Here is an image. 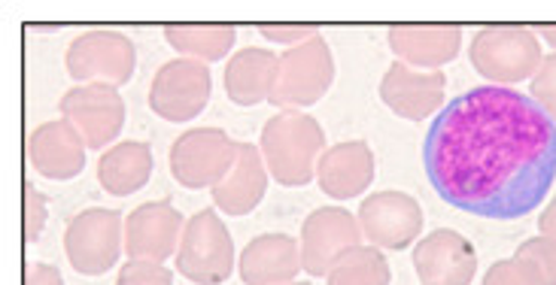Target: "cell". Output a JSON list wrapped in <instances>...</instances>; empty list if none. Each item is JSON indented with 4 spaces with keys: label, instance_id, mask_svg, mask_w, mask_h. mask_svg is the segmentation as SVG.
<instances>
[{
    "label": "cell",
    "instance_id": "18",
    "mask_svg": "<svg viewBox=\"0 0 556 285\" xmlns=\"http://www.w3.org/2000/svg\"><path fill=\"white\" fill-rule=\"evenodd\" d=\"M395 61L407 67H432L441 70L459 55L463 30L456 25H395L387 34Z\"/></svg>",
    "mask_w": 556,
    "mask_h": 285
},
{
    "label": "cell",
    "instance_id": "5",
    "mask_svg": "<svg viewBox=\"0 0 556 285\" xmlns=\"http://www.w3.org/2000/svg\"><path fill=\"white\" fill-rule=\"evenodd\" d=\"M235 241L219 212H195L182 231L177 271L195 285H223L235 271Z\"/></svg>",
    "mask_w": 556,
    "mask_h": 285
},
{
    "label": "cell",
    "instance_id": "32",
    "mask_svg": "<svg viewBox=\"0 0 556 285\" xmlns=\"http://www.w3.org/2000/svg\"><path fill=\"white\" fill-rule=\"evenodd\" d=\"M539 231H542L544 237H554L556 241V197L544 207L542 216H539Z\"/></svg>",
    "mask_w": 556,
    "mask_h": 285
},
{
    "label": "cell",
    "instance_id": "23",
    "mask_svg": "<svg viewBox=\"0 0 556 285\" xmlns=\"http://www.w3.org/2000/svg\"><path fill=\"white\" fill-rule=\"evenodd\" d=\"M167 46L180 55L192 61H223L238 43V30L231 25H167Z\"/></svg>",
    "mask_w": 556,
    "mask_h": 285
},
{
    "label": "cell",
    "instance_id": "22",
    "mask_svg": "<svg viewBox=\"0 0 556 285\" xmlns=\"http://www.w3.org/2000/svg\"><path fill=\"white\" fill-rule=\"evenodd\" d=\"M280 59L271 49H241L228 59L226 94L238 106H256L271 98Z\"/></svg>",
    "mask_w": 556,
    "mask_h": 285
},
{
    "label": "cell",
    "instance_id": "24",
    "mask_svg": "<svg viewBox=\"0 0 556 285\" xmlns=\"http://www.w3.org/2000/svg\"><path fill=\"white\" fill-rule=\"evenodd\" d=\"M392 271L377 246H356L331 264L326 285H390Z\"/></svg>",
    "mask_w": 556,
    "mask_h": 285
},
{
    "label": "cell",
    "instance_id": "17",
    "mask_svg": "<svg viewBox=\"0 0 556 285\" xmlns=\"http://www.w3.org/2000/svg\"><path fill=\"white\" fill-rule=\"evenodd\" d=\"M377 173V161L371 146L365 140H346L323 152L316 165V182L319 189L334 200L359 197L365 189H371Z\"/></svg>",
    "mask_w": 556,
    "mask_h": 285
},
{
    "label": "cell",
    "instance_id": "30",
    "mask_svg": "<svg viewBox=\"0 0 556 285\" xmlns=\"http://www.w3.org/2000/svg\"><path fill=\"white\" fill-rule=\"evenodd\" d=\"M43 225H46V197L28 182V185H25V241L28 243L40 241Z\"/></svg>",
    "mask_w": 556,
    "mask_h": 285
},
{
    "label": "cell",
    "instance_id": "1",
    "mask_svg": "<svg viewBox=\"0 0 556 285\" xmlns=\"http://www.w3.org/2000/svg\"><path fill=\"white\" fill-rule=\"evenodd\" d=\"M422 165L435 195L456 210L523 219L556 180V125L523 91L481 86L432 121Z\"/></svg>",
    "mask_w": 556,
    "mask_h": 285
},
{
    "label": "cell",
    "instance_id": "15",
    "mask_svg": "<svg viewBox=\"0 0 556 285\" xmlns=\"http://www.w3.org/2000/svg\"><path fill=\"white\" fill-rule=\"evenodd\" d=\"M444 89H447L444 70H414L395 61L380 79V101L402 119L422 121L441 109Z\"/></svg>",
    "mask_w": 556,
    "mask_h": 285
},
{
    "label": "cell",
    "instance_id": "11",
    "mask_svg": "<svg viewBox=\"0 0 556 285\" xmlns=\"http://www.w3.org/2000/svg\"><path fill=\"white\" fill-rule=\"evenodd\" d=\"M359 225L371 246L399 252L420 241L422 210L405 192H377L362 200Z\"/></svg>",
    "mask_w": 556,
    "mask_h": 285
},
{
    "label": "cell",
    "instance_id": "25",
    "mask_svg": "<svg viewBox=\"0 0 556 285\" xmlns=\"http://www.w3.org/2000/svg\"><path fill=\"white\" fill-rule=\"evenodd\" d=\"M514 258L532 264L539 276L544 280V285H556V241L554 237H532V241L520 243Z\"/></svg>",
    "mask_w": 556,
    "mask_h": 285
},
{
    "label": "cell",
    "instance_id": "14",
    "mask_svg": "<svg viewBox=\"0 0 556 285\" xmlns=\"http://www.w3.org/2000/svg\"><path fill=\"white\" fill-rule=\"evenodd\" d=\"M182 212L170 200H152L140 204L131 216H125V252L128 258H147V261H167L180 252L182 231H186Z\"/></svg>",
    "mask_w": 556,
    "mask_h": 285
},
{
    "label": "cell",
    "instance_id": "8",
    "mask_svg": "<svg viewBox=\"0 0 556 285\" xmlns=\"http://www.w3.org/2000/svg\"><path fill=\"white\" fill-rule=\"evenodd\" d=\"M238 140H231L219 128H195L174 140L170 146V177L182 189H213L235 167L238 158Z\"/></svg>",
    "mask_w": 556,
    "mask_h": 285
},
{
    "label": "cell",
    "instance_id": "21",
    "mask_svg": "<svg viewBox=\"0 0 556 285\" xmlns=\"http://www.w3.org/2000/svg\"><path fill=\"white\" fill-rule=\"evenodd\" d=\"M152 177V146L147 140H122L101 155L98 182L106 195L128 197L140 192Z\"/></svg>",
    "mask_w": 556,
    "mask_h": 285
},
{
    "label": "cell",
    "instance_id": "20",
    "mask_svg": "<svg viewBox=\"0 0 556 285\" xmlns=\"http://www.w3.org/2000/svg\"><path fill=\"white\" fill-rule=\"evenodd\" d=\"M268 167L262 158V150L253 143L238 146L235 167L228 170L219 185H213V204L228 216H247L262 204V197L268 192Z\"/></svg>",
    "mask_w": 556,
    "mask_h": 285
},
{
    "label": "cell",
    "instance_id": "9",
    "mask_svg": "<svg viewBox=\"0 0 556 285\" xmlns=\"http://www.w3.org/2000/svg\"><path fill=\"white\" fill-rule=\"evenodd\" d=\"M213 76L204 61L174 59L159 67L150 86V106L165 121H192L211 104Z\"/></svg>",
    "mask_w": 556,
    "mask_h": 285
},
{
    "label": "cell",
    "instance_id": "28",
    "mask_svg": "<svg viewBox=\"0 0 556 285\" xmlns=\"http://www.w3.org/2000/svg\"><path fill=\"white\" fill-rule=\"evenodd\" d=\"M529 91H532L529 98L542 106L544 113H547L556 125V52L544 59V64L539 67V74L532 76V86H529Z\"/></svg>",
    "mask_w": 556,
    "mask_h": 285
},
{
    "label": "cell",
    "instance_id": "6",
    "mask_svg": "<svg viewBox=\"0 0 556 285\" xmlns=\"http://www.w3.org/2000/svg\"><path fill=\"white\" fill-rule=\"evenodd\" d=\"M64 67L79 86L119 89L135 76L137 46L119 30H86L67 46Z\"/></svg>",
    "mask_w": 556,
    "mask_h": 285
},
{
    "label": "cell",
    "instance_id": "33",
    "mask_svg": "<svg viewBox=\"0 0 556 285\" xmlns=\"http://www.w3.org/2000/svg\"><path fill=\"white\" fill-rule=\"evenodd\" d=\"M535 34H542L544 43L554 46L556 49V25H539V28H535Z\"/></svg>",
    "mask_w": 556,
    "mask_h": 285
},
{
    "label": "cell",
    "instance_id": "34",
    "mask_svg": "<svg viewBox=\"0 0 556 285\" xmlns=\"http://www.w3.org/2000/svg\"><path fill=\"white\" fill-rule=\"evenodd\" d=\"M289 285H307V283H289Z\"/></svg>",
    "mask_w": 556,
    "mask_h": 285
},
{
    "label": "cell",
    "instance_id": "3",
    "mask_svg": "<svg viewBox=\"0 0 556 285\" xmlns=\"http://www.w3.org/2000/svg\"><path fill=\"white\" fill-rule=\"evenodd\" d=\"M468 59L483 79H490L502 89H511L517 82L539 74L544 52L532 28L496 25V28H483L475 34Z\"/></svg>",
    "mask_w": 556,
    "mask_h": 285
},
{
    "label": "cell",
    "instance_id": "7",
    "mask_svg": "<svg viewBox=\"0 0 556 285\" xmlns=\"http://www.w3.org/2000/svg\"><path fill=\"white\" fill-rule=\"evenodd\" d=\"M122 249H125V219L116 210L94 207L79 212L64 231L67 261L83 276H101L110 268H116Z\"/></svg>",
    "mask_w": 556,
    "mask_h": 285
},
{
    "label": "cell",
    "instance_id": "31",
    "mask_svg": "<svg viewBox=\"0 0 556 285\" xmlns=\"http://www.w3.org/2000/svg\"><path fill=\"white\" fill-rule=\"evenodd\" d=\"M25 285H64L61 280V273L52 268V264H30L28 271H25Z\"/></svg>",
    "mask_w": 556,
    "mask_h": 285
},
{
    "label": "cell",
    "instance_id": "29",
    "mask_svg": "<svg viewBox=\"0 0 556 285\" xmlns=\"http://www.w3.org/2000/svg\"><path fill=\"white\" fill-rule=\"evenodd\" d=\"M258 34L268 40V43H280L295 49V46L311 43L314 37H319V28L316 25H262Z\"/></svg>",
    "mask_w": 556,
    "mask_h": 285
},
{
    "label": "cell",
    "instance_id": "12",
    "mask_svg": "<svg viewBox=\"0 0 556 285\" xmlns=\"http://www.w3.org/2000/svg\"><path fill=\"white\" fill-rule=\"evenodd\" d=\"M61 116L83 134L89 150H104L122 134L125 101L113 86H76L61 98Z\"/></svg>",
    "mask_w": 556,
    "mask_h": 285
},
{
    "label": "cell",
    "instance_id": "2",
    "mask_svg": "<svg viewBox=\"0 0 556 285\" xmlns=\"http://www.w3.org/2000/svg\"><path fill=\"white\" fill-rule=\"evenodd\" d=\"M258 150L274 180L286 189H304L316 177V165L326 152V134L314 116L301 109H280L265 121Z\"/></svg>",
    "mask_w": 556,
    "mask_h": 285
},
{
    "label": "cell",
    "instance_id": "4",
    "mask_svg": "<svg viewBox=\"0 0 556 285\" xmlns=\"http://www.w3.org/2000/svg\"><path fill=\"white\" fill-rule=\"evenodd\" d=\"M334 82V55L326 37L319 34L311 43L286 49L277 64L274 76L271 101L280 109H301V106H314L329 94Z\"/></svg>",
    "mask_w": 556,
    "mask_h": 285
},
{
    "label": "cell",
    "instance_id": "19",
    "mask_svg": "<svg viewBox=\"0 0 556 285\" xmlns=\"http://www.w3.org/2000/svg\"><path fill=\"white\" fill-rule=\"evenodd\" d=\"M301 246L286 234H262L243 246L238 271L247 285H289L301 273Z\"/></svg>",
    "mask_w": 556,
    "mask_h": 285
},
{
    "label": "cell",
    "instance_id": "16",
    "mask_svg": "<svg viewBox=\"0 0 556 285\" xmlns=\"http://www.w3.org/2000/svg\"><path fill=\"white\" fill-rule=\"evenodd\" d=\"M86 140L67 119L46 121L28 137V158L46 180H74L86 167Z\"/></svg>",
    "mask_w": 556,
    "mask_h": 285
},
{
    "label": "cell",
    "instance_id": "10",
    "mask_svg": "<svg viewBox=\"0 0 556 285\" xmlns=\"http://www.w3.org/2000/svg\"><path fill=\"white\" fill-rule=\"evenodd\" d=\"M365 241L359 216L344 207H323L304 219L301 228V264L311 276H326L338 258Z\"/></svg>",
    "mask_w": 556,
    "mask_h": 285
},
{
    "label": "cell",
    "instance_id": "26",
    "mask_svg": "<svg viewBox=\"0 0 556 285\" xmlns=\"http://www.w3.org/2000/svg\"><path fill=\"white\" fill-rule=\"evenodd\" d=\"M483 285H544V280L527 261L505 258V261H496L490 271L483 273Z\"/></svg>",
    "mask_w": 556,
    "mask_h": 285
},
{
    "label": "cell",
    "instance_id": "13",
    "mask_svg": "<svg viewBox=\"0 0 556 285\" xmlns=\"http://www.w3.org/2000/svg\"><path fill=\"white\" fill-rule=\"evenodd\" d=\"M414 271L420 285H471L478 273V252L459 231L435 228L414 246Z\"/></svg>",
    "mask_w": 556,
    "mask_h": 285
},
{
    "label": "cell",
    "instance_id": "27",
    "mask_svg": "<svg viewBox=\"0 0 556 285\" xmlns=\"http://www.w3.org/2000/svg\"><path fill=\"white\" fill-rule=\"evenodd\" d=\"M116 285H174V273L167 271L165 264H159V261L128 258L122 264Z\"/></svg>",
    "mask_w": 556,
    "mask_h": 285
}]
</instances>
